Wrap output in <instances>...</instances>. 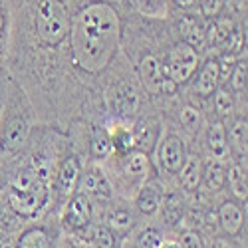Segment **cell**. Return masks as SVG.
<instances>
[{
  "instance_id": "cell-13",
  "label": "cell",
  "mask_w": 248,
  "mask_h": 248,
  "mask_svg": "<svg viewBox=\"0 0 248 248\" xmlns=\"http://www.w3.org/2000/svg\"><path fill=\"white\" fill-rule=\"evenodd\" d=\"M123 173L133 181H147L149 173H151V161L147 157V153L143 151H129L125 153L123 159Z\"/></svg>"
},
{
  "instance_id": "cell-14",
  "label": "cell",
  "mask_w": 248,
  "mask_h": 248,
  "mask_svg": "<svg viewBox=\"0 0 248 248\" xmlns=\"http://www.w3.org/2000/svg\"><path fill=\"white\" fill-rule=\"evenodd\" d=\"M28 137V123L22 117H14L6 123V127L0 137V147L4 151H14L24 143V139Z\"/></svg>"
},
{
  "instance_id": "cell-5",
  "label": "cell",
  "mask_w": 248,
  "mask_h": 248,
  "mask_svg": "<svg viewBox=\"0 0 248 248\" xmlns=\"http://www.w3.org/2000/svg\"><path fill=\"white\" fill-rule=\"evenodd\" d=\"M139 76L149 93H175L177 84L167 76V70L155 56H145L139 64Z\"/></svg>"
},
{
  "instance_id": "cell-38",
  "label": "cell",
  "mask_w": 248,
  "mask_h": 248,
  "mask_svg": "<svg viewBox=\"0 0 248 248\" xmlns=\"http://www.w3.org/2000/svg\"><path fill=\"white\" fill-rule=\"evenodd\" d=\"M234 2H236V6H238L240 10H242V8L246 6V0H234Z\"/></svg>"
},
{
  "instance_id": "cell-6",
  "label": "cell",
  "mask_w": 248,
  "mask_h": 248,
  "mask_svg": "<svg viewBox=\"0 0 248 248\" xmlns=\"http://www.w3.org/2000/svg\"><path fill=\"white\" fill-rule=\"evenodd\" d=\"M92 220V202H90V197L86 193H76L72 195L66 211H64V222L66 229L70 231H81L86 229Z\"/></svg>"
},
{
  "instance_id": "cell-30",
  "label": "cell",
  "mask_w": 248,
  "mask_h": 248,
  "mask_svg": "<svg viewBox=\"0 0 248 248\" xmlns=\"http://www.w3.org/2000/svg\"><path fill=\"white\" fill-rule=\"evenodd\" d=\"M92 242L97 248H113L115 246V234L108 229V226H93L92 229Z\"/></svg>"
},
{
  "instance_id": "cell-10",
  "label": "cell",
  "mask_w": 248,
  "mask_h": 248,
  "mask_svg": "<svg viewBox=\"0 0 248 248\" xmlns=\"http://www.w3.org/2000/svg\"><path fill=\"white\" fill-rule=\"evenodd\" d=\"M218 81H220V62L215 58H209L201 66L193 90L199 97H211L218 88Z\"/></svg>"
},
{
  "instance_id": "cell-27",
  "label": "cell",
  "mask_w": 248,
  "mask_h": 248,
  "mask_svg": "<svg viewBox=\"0 0 248 248\" xmlns=\"http://www.w3.org/2000/svg\"><path fill=\"white\" fill-rule=\"evenodd\" d=\"M215 109L220 117H226L234 111V95L232 92H229L226 88H217L215 92Z\"/></svg>"
},
{
  "instance_id": "cell-37",
  "label": "cell",
  "mask_w": 248,
  "mask_h": 248,
  "mask_svg": "<svg viewBox=\"0 0 248 248\" xmlns=\"http://www.w3.org/2000/svg\"><path fill=\"white\" fill-rule=\"evenodd\" d=\"M159 248H181V244L179 242H173V240H161V244H159Z\"/></svg>"
},
{
  "instance_id": "cell-39",
  "label": "cell",
  "mask_w": 248,
  "mask_h": 248,
  "mask_svg": "<svg viewBox=\"0 0 248 248\" xmlns=\"http://www.w3.org/2000/svg\"><path fill=\"white\" fill-rule=\"evenodd\" d=\"M0 36H2V16H0Z\"/></svg>"
},
{
  "instance_id": "cell-7",
  "label": "cell",
  "mask_w": 248,
  "mask_h": 248,
  "mask_svg": "<svg viewBox=\"0 0 248 248\" xmlns=\"http://www.w3.org/2000/svg\"><path fill=\"white\" fill-rule=\"evenodd\" d=\"M185 159H187V151H185V143L175 137V135H167L161 145H159V161L169 173H179Z\"/></svg>"
},
{
  "instance_id": "cell-33",
  "label": "cell",
  "mask_w": 248,
  "mask_h": 248,
  "mask_svg": "<svg viewBox=\"0 0 248 248\" xmlns=\"http://www.w3.org/2000/svg\"><path fill=\"white\" fill-rule=\"evenodd\" d=\"M199 6H201L202 16L211 20V18H217L222 12L224 0H199Z\"/></svg>"
},
{
  "instance_id": "cell-29",
  "label": "cell",
  "mask_w": 248,
  "mask_h": 248,
  "mask_svg": "<svg viewBox=\"0 0 248 248\" xmlns=\"http://www.w3.org/2000/svg\"><path fill=\"white\" fill-rule=\"evenodd\" d=\"M185 42L187 44H191L195 50L197 48H202L204 46V28L197 22V20H193V18H189V26L185 28Z\"/></svg>"
},
{
  "instance_id": "cell-22",
  "label": "cell",
  "mask_w": 248,
  "mask_h": 248,
  "mask_svg": "<svg viewBox=\"0 0 248 248\" xmlns=\"http://www.w3.org/2000/svg\"><path fill=\"white\" fill-rule=\"evenodd\" d=\"M111 139V145L121 151V153H129L135 147V141H133V129L125 127V125H117V129H113L109 133Z\"/></svg>"
},
{
  "instance_id": "cell-35",
  "label": "cell",
  "mask_w": 248,
  "mask_h": 248,
  "mask_svg": "<svg viewBox=\"0 0 248 248\" xmlns=\"http://www.w3.org/2000/svg\"><path fill=\"white\" fill-rule=\"evenodd\" d=\"M173 4L181 10H191L197 4V0H173Z\"/></svg>"
},
{
  "instance_id": "cell-1",
  "label": "cell",
  "mask_w": 248,
  "mask_h": 248,
  "mask_svg": "<svg viewBox=\"0 0 248 248\" xmlns=\"http://www.w3.org/2000/svg\"><path fill=\"white\" fill-rule=\"evenodd\" d=\"M68 34L76 68L86 74H99L117 54L119 14L108 2H92L74 16Z\"/></svg>"
},
{
  "instance_id": "cell-8",
  "label": "cell",
  "mask_w": 248,
  "mask_h": 248,
  "mask_svg": "<svg viewBox=\"0 0 248 248\" xmlns=\"http://www.w3.org/2000/svg\"><path fill=\"white\" fill-rule=\"evenodd\" d=\"M79 183L81 193H86L88 197H95L97 201H109L113 197L111 183L99 167L88 169L84 177H79Z\"/></svg>"
},
{
  "instance_id": "cell-23",
  "label": "cell",
  "mask_w": 248,
  "mask_h": 248,
  "mask_svg": "<svg viewBox=\"0 0 248 248\" xmlns=\"http://www.w3.org/2000/svg\"><path fill=\"white\" fill-rule=\"evenodd\" d=\"M16 248H50V238L44 229H30L20 236Z\"/></svg>"
},
{
  "instance_id": "cell-12",
  "label": "cell",
  "mask_w": 248,
  "mask_h": 248,
  "mask_svg": "<svg viewBox=\"0 0 248 248\" xmlns=\"http://www.w3.org/2000/svg\"><path fill=\"white\" fill-rule=\"evenodd\" d=\"M206 149L215 159H226L231 153L229 139H226V127L222 121H215L206 129Z\"/></svg>"
},
{
  "instance_id": "cell-28",
  "label": "cell",
  "mask_w": 248,
  "mask_h": 248,
  "mask_svg": "<svg viewBox=\"0 0 248 248\" xmlns=\"http://www.w3.org/2000/svg\"><path fill=\"white\" fill-rule=\"evenodd\" d=\"M183 217V201L177 195H169L163 204V218L169 224H177Z\"/></svg>"
},
{
  "instance_id": "cell-26",
  "label": "cell",
  "mask_w": 248,
  "mask_h": 248,
  "mask_svg": "<svg viewBox=\"0 0 248 248\" xmlns=\"http://www.w3.org/2000/svg\"><path fill=\"white\" fill-rule=\"evenodd\" d=\"M179 121H181V125L185 127V131H189V133H197L201 129V123H202V115L197 108L193 106H185L179 113Z\"/></svg>"
},
{
  "instance_id": "cell-4",
  "label": "cell",
  "mask_w": 248,
  "mask_h": 248,
  "mask_svg": "<svg viewBox=\"0 0 248 248\" xmlns=\"http://www.w3.org/2000/svg\"><path fill=\"white\" fill-rule=\"evenodd\" d=\"M163 66L167 70V76L177 86L185 84V81H189L195 76V72L199 68V54L191 44L179 42L169 50L167 60H165Z\"/></svg>"
},
{
  "instance_id": "cell-2",
  "label": "cell",
  "mask_w": 248,
  "mask_h": 248,
  "mask_svg": "<svg viewBox=\"0 0 248 248\" xmlns=\"http://www.w3.org/2000/svg\"><path fill=\"white\" fill-rule=\"evenodd\" d=\"M48 199V185L40 179L34 169L20 171L10 181V191H8V202L12 211L20 217L32 218L36 217Z\"/></svg>"
},
{
  "instance_id": "cell-31",
  "label": "cell",
  "mask_w": 248,
  "mask_h": 248,
  "mask_svg": "<svg viewBox=\"0 0 248 248\" xmlns=\"http://www.w3.org/2000/svg\"><path fill=\"white\" fill-rule=\"evenodd\" d=\"M161 244V234L157 229H145L135 242V248H159Z\"/></svg>"
},
{
  "instance_id": "cell-15",
  "label": "cell",
  "mask_w": 248,
  "mask_h": 248,
  "mask_svg": "<svg viewBox=\"0 0 248 248\" xmlns=\"http://www.w3.org/2000/svg\"><path fill=\"white\" fill-rule=\"evenodd\" d=\"M161 201H163V189L161 185L155 183V181H145L143 187L139 191V197H137V206L143 215H153L159 206H161Z\"/></svg>"
},
{
  "instance_id": "cell-34",
  "label": "cell",
  "mask_w": 248,
  "mask_h": 248,
  "mask_svg": "<svg viewBox=\"0 0 248 248\" xmlns=\"http://www.w3.org/2000/svg\"><path fill=\"white\" fill-rule=\"evenodd\" d=\"M181 244H183V248H204L201 236H199L197 232H193V231L185 232V234L181 236Z\"/></svg>"
},
{
  "instance_id": "cell-21",
  "label": "cell",
  "mask_w": 248,
  "mask_h": 248,
  "mask_svg": "<svg viewBox=\"0 0 248 248\" xmlns=\"http://www.w3.org/2000/svg\"><path fill=\"white\" fill-rule=\"evenodd\" d=\"M131 226H133V217L127 211L115 209V211L109 213V217H108V229L113 234H125Z\"/></svg>"
},
{
  "instance_id": "cell-24",
  "label": "cell",
  "mask_w": 248,
  "mask_h": 248,
  "mask_svg": "<svg viewBox=\"0 0 248 248\" xmlns=\"http://www.w3.org/2000/svg\"><path fill=\"white\" fill-rule=\"evenodd\" d=\"M113 145H111V139L109 133L106 129H95L93 137H92V157L93 159H106L111 153Z\"/></svg>"
},
{
  "instance_id": "cell-20",
  "label": "cell",
  "mask_w": 248,
  "mask_h": 248,
  "mask_svg": "<svg viewBox=\"0 0 248 248\" xmlns=\"http://www.w3.org/2000/svg\"><path fill=\"white\" fill-rule=\"evenodd\" d=\"M226 179H229V185H231V191L238 197V199H246L248 195V189H246V173L240 165H231L229 171H226Z\"/></svg>"
},
{
  "instance_id": "cell-18",
  "label": "cell",
  "mask_w": 248,
  "mask_h": 248,
  "mask_svg": "<svg viewBox=\"0 0 248 248\" xmlns=\"http://www.w3.org/2000/svg\"><path fill=\"white\" fill-rule=\"evenodd\" d=\"M224 181H226V169L222 167L220 161H211L209 165L202 167V181L206 185V189L211 191H218L224 187Z\"/></svg>"
},
{
  "instance_id": "cell-3",
  "label": "cell",
  "mask_w": 248,
  "mask_h": 248,
  "mask_svg": "<svg viewBox=\"0 0 248 248\" xmlns=\"http://www.w3.org/2000/svg\"><path fill=\"white\" fill-rule=\"evenodd\" d=\"M36 34L46 46H58L68 38L70 16L62 0H42L34 18Z\"/></svg>"
},
{
  "instance_id": "cell-9",
  "label": "cell",
  "mask_w": 248,
  "mask_h": 248,
  "mask_svg": "<svg viewBox=\"0 0 248 248\" xmlns=\"http://www.w3.org/2000/svg\"><path fill=\"white\" fill-rule=\"evenodd\" d=\"M109 103L111 109L119 115H129L139 108V92L129 81H121L113 86L109 92Z\"/></svg>"
},
{
  "instance_id": "cell-36",
  "label": "cell",
  "mask_w": 248,
  "mask_h": 248,
  "mask_svg": "<svg viewBox=\"0 0 248 248\" xmlns=\"http://www.w3.org/2000/svg\"><path fill=\"white\" fill-rule=\"evenodd\" d=\"M215 248H234V244L229 238H217L215 240Z\"/></svg>"
},
{
  "instance_id": "cell-25",
  "label": "cell",
  "mask_w": 248,
  "mask_h": 248,
  "mask_svg": "<svg viewBox=\"0 0 248 248\" xmlns=\"http://www.w3.org/2000/svg\"><path fill=\"white\" fill-rule=\"evenodd\" d=\"M135 8L149 18H165L167 16V2L165 0H133Z\"/></svg>"
},
{
  "instance_id": "cell-16",
  "label": "cell",
  "mask_w": 248,
  "mask_h": 248,
  "mask_svg": "<svg viewBox=\"0 0 248 248\" xmlns=\"http://www.w3.org/2000/svg\"><path fill=\"white\" fill-rule=\"evenodd\" d=\"M218 220H220V226L224 229V232H229L231 236H236L244 224V215H242V209L234 202H222L220 209H218Z\"/></svg>"
},
{
  "instance_id": "cell-32",
  "label": "cell",
  "mask_w": 248,
  "mask_h": 248,
  "mask_svg": "<svg viewBox=\"0 0 248 248\" xmlns=\"http://www.w3.org/2000/svg\"><path fill=\"white\" fill-rule=\"evenodd\" d=\"M231 86L234 92H244L246 90V62H238L231 76Z\"/></svg>"
},
{
  "instance_id": "cell-17",
  "label": "cell",
  "mask_w": 248,
  "mask_h": 248,
  "mask_svg": "<svg viewBox=\"0 0 248 248\" xmlns=\"http://www.w3.org/2000/svg\"><path fill=\"white\" fill-rule=\"evenodd\" d=\"M181 185L185 191H197L202 181V161L197 155H187L183 167H181Z\"/></svg>"
},
{
  "instance_id": "cell-11",
  "label": "cell",
  "mask_w": 248,
  "mask_h": 248,
  "mask_svg": "<svg viewBox=\"0 0 248 248\" xmlns=\"http://www.w3.org/2000/svg\"><path fill=\"white\" fill-rule=\"evenodd\" d=\"M79 177H81V165H79L78 157H68L62 163V167L58 171V179H56V189H58L60 197L70 199L78 189Z\"/></svg>"
},
{
  "instance_id": "cell-19",
  "label": "cell",
  "mask_w": 248,
  "mask_h": 248,
  "mask_svg": "<svg viewBox=\"0 0 248 248\" xmlns=\"http://www.w3.org/2000/svg\"><path fill=\"white\" fill-rule=\"evenodd\" d=\"M229 145H232L238 155H246V117H234L229 125Z\"/></svg>"
}]
</instances>
